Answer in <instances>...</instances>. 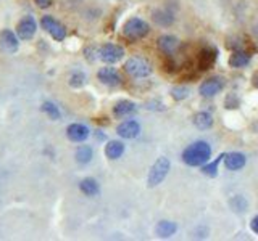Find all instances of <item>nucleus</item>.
<instances>
[{"label":"nucleus","instance_id":"obj_1","mask_svg":"<svg viewBox=\"0 0 258 241\" xmlns=\"http://www.w3.org/2000/svg\"><path fill=\"white\" fill-rule=\"evenodd\" d=\"M211 156V148L207 142H195L192 145H189L187 148L183 151V161L186 162L187 166H203L207 164L208 159Z\"/></svg>","mask_w":258,"mask_h":241},{"label":"nucleus","instance_id":"obj_2","mask_svg":"<svg viewBox=\"0 0 258 241\" xmlns=\"http://www.w3.org/2000/svg\"><path fill=\"white\" fill-rule=\"evenodd\" d=\"M149 33L150 26L141 18H129L123 26V34L129 41H139V39L149 36Z\"/></svg>","mask_w":258,"mask_h":241},{"label":"nucleus","instance_id":"obj_3","mask_svg":"<svg viewBox=\"0 0 258 241\" xmlns=\"http://www.w3.org/2000/svg\"><path fill=\"white\" fill-rule=\"evenodd\" d=\"M170 167H171L170 159L165 158V156L158 158L154 162V166L150 167V172H149V177H147V185L150 186V188L160 185L165 180V177L168 175V172H170Z\"/></svg>","mask_w":258,"mask_h":241},{"label":"nucleus","instance_id":"obj_4","mask_svg":"<svg viewBox=\"0 0 258 241\" xmlns=\"http://www.w3.org/2000/svg\"><path fill=\"white\" fill-rule=\"evenodd\" d=\"M124 69L126 73L131 76V77H136V79H142V77H149L152 74V65L149 63L147 60L144 58H129L124 65Z\"/></svg>","mask_w":258,"mask_h":241},{"label":"nucleus","instance_id":"obj_5","mask_svg":"<svg viewBox=\"0 0 258 241\" xmlns=\"http://www.w3.org/2000/svg\"><path fill=\"white\" fill-rule=\"evenodd\" d=\"M41 25H42V28L47 31V33L55 39L57 42H62V41H65V37H66V29H65V26L62 25V23L60 21H57L54 17H44L42 18V21H41Z\"/></svg>","mask_w":258,"mask_h":241},{"label":"nucleus","instance_id":"obj_6","mask_svg":"<svg viewBox=\"0 0 258 241\" xmlns=\"http://www.w3.org/2000/svg\"><path fill=\"white\" fill-rule=\"evenodd\" d=\"M98 55H100V60H103L105 63L113 65V63H118V61L124 57V49L115 44H105L103 47H100V50H98Z\"/></svg>","mask_w":258,"mask_h":241},{"label":"nucleus","instance_id":"obj_7","mask_svg":"<svg viewBox=\"0 0 258 241\" xmlns=\"http://www.w3.org/2000/svg\"><path fill=\"white\" fill-rule=\"evenodd\" d=\"M223 87H224V79H223V77H210V79L202 82L199 92H200L202 97L210 98V97L218 95V93L223 90Z\"/></svg>","mask_w":258,"mask_h":241},{"label":"nucleus","instance_id":"obj_8","mask_svg":"<svg viewBox=\"0 0 258 241\" xmlns=\"http://www.w3.org/2000/svg\"><path fill=\"white\" fill-rule=\"evenodd\" d=\"M36 31H37V23L33 17H25L23 20H20L18 26H17V33L23 41H29V39H33Z\"/></svg>","mask_w":258,"mask_h":241},{"label":"nucleus","instance_id":"obj_9","mask_svg":"<svg viewBox=\"0 0 258 241\" xmlns=\"http://www.w3.org/2000/svg\"><path fill=\"white\" fill-rule=\"evenodd\" d=\"M89 134H90L89 129L84 126V124H79V122H74V124H71V126H68V129H66L68 138L74 143L86 142V140L89 138Z\"/></svg>","mask_w":258,"mask_h":241},{"label":"nucleus","instance_id":"obj_10","mask_svg":"<svg viewBox=\"0 0 258 241\" xmlns=\"http://www.w3.org/2000/svg\"><path fill=\"white\" fill-rule=\"evenodd\" d=\"M158 45V50L163 52L165 55H174L176 50L179 49V39L176 36H171V34H165L157 41Z\"/></svg>","mask_w":258,"mask_h":241},{"label":"nucleus","instance_id":"obj_11","mask_svg":"<svg viewBox=\"0 0 258 241\" xmlns=\"http://www.w3.org/2000/svg\"><path fill=\"white\" fill-rule=\"evenodd\" d=\"M118 135L121 138H126V140H133L136 137H139L141 134V126H139V122L138 121H133V119H129V121H124V122H121L118 129Z\"/></svg>","mask_w":258,"mask_h":241},{"label":"nucleus","instance_id":"obj_12","mask_svg":"<svg viewBox=\"0 0 258 241\" xmlns=\"http://www.w3.org/2000/svg\"><path fill=\"white\" fill-rule=\"evenodd\" d=\"M0 47H2V49L5 52H9V53L17 52L18 47H20L17 34H15L13 31H10V29H4L2 33H0Z\"/></svg>","mask_w":258,"mask_h":241},{"label":"nucleus","instance_id":"obj_13","mask_svg":"<svg viewBox=\"0 0 258 241\" xmlns=\"http://www.w3.org/2000/svg\"><path fill=\"white\" fill-rule=\"evenodd\" d=\"M97 77H98V81H100L102 84L110 85V87H116V85L121 84V77H119L116 69H113V68H102V69H98Z\"/></svg>","mask_w":258,"mask_h":241},{"label":"nucleus","instance_id":"obj_14","mask_svg":"<svg viewBox=\"0 0 258 241\" xmlns=\"http://www.w3.org/2000/svg\"><path fill=\"white\" fill-rule=\"evenodd\" d=\"M245 154L244 153H229L224 158V166L229 170H240L245 166Z\"/></svg>","mask_w":258,"mask_h":241},{"label":"nucleus","instance_id":"obj_15","mask_svg":"<svg viewBox=\"0 0 258 241\" xmlns=\"http://www.w3.org/2000/svg\"><path fill=\"white\" fill-rule=\"evenodd\" d=\"M124 153V145L118 142V140H111L105 146V156L108 159H119Z\"/></svg>","mask_w":258,"mask_h":241},{"label":"nucleus","instance_id":"obj_16","mask_svg":"<svg viewBox=\"0 0 258 241\" xmlns=\"http://www.w3.org/2000/svg\"><path fill=\"white\" fill-rule=\"evenodd\" d=\"M194 126L200 130H207L213 126V116L207 111H200L194 116Z\"/></svg>","mask_w":258,"mask_h":241},{"label":"nucleus","instance_id":"obj_17","mask_svg":"<svg viewBox=\"0 0 258 241\" xmlns=\"http://www.w3.org/2000/svg\"><path fill=\"white\" fill-rule=\"evenodd\" d=\"M136 111V105L133 102H127V100H121L115 105L113 108V114L116 116V118H124V116H129Z\"/></svg>","mask_w":258,"mask_h":241},{"label":"nucleus","instance_id":"obj_18","mask_svg":"<svg viewBox=\"0 0 258 241\" xmlns=\"http://www.w3.org/2000/svg\"><path fill=\"white\" fill-rule=\"evenodd\" d=\"M155 230H157V235L158 236H162V238H171L174 233H176L178 227H176V223H173L170 220H162V222H158Z\"/></svg>","mask_w":258,"mask_h":241},{"label":"nucleus","instance_id":"obj_19","mask_svg":"<svg viewBox=\"0 0 258 241\" xmlns=\"http://www.w3.org/2000/svg\"><path fill=\"white\" fill-rule=\"evenodd\" d=\"M250 61V55L247 52H242V50H237L234 52L232 55L229 57V66L231 68H244L248 65Z\"/></svg>","mask_w":258,"mask_h":241},{"label":"nucleus","instance_id":"obj_20","mask_svg":"<svg viewBox=\"0 0 258 241\" xmlns=\"http://www.w3.org/2000/svg\"><path fill=\"white\" fill-rule=\"evenodd\" d=\"M79 190L84 193L86 196H97L100 193V188H98V183L94 180V178H84L79 183Z\"/></svg>","mask_w":258,"mask_h":241},{"label":"nucleus","instance_id":"obj_21","mask_svg":"<svg viewBox=\"0 0 258 241\" xmlns=\"http://www.w3.org/2000/svg\"><path fill=\"white\" fill-rule=\"evenodd\" d=\"M154 20H155L157 25H160V26H170V25H173L174 17H173V13L168 10H158L154 13Z\"/></svg>","mask_w":258,"mask_h":241},{"label":"nucleus","instance_id":"obj_22","mask_svg":"<svg viewBox=\"0 0 258 241\" xmlns=\"http://www.w3.org/2000/svg\"><path fill=\"white\" fill-rule=\"evenodd\" d=\"M92 156H94V151L90 146L82 145L76 150V159H78V162H81V164H87V162H90Z\"/></svg>","mask_w":258,"mask_h":241},{"label":"nucleus","instance_id":"obj_23","mask_svg":"<svg viewBox=\"0 0 258 241\" xmlns=\"http://www.w3.org/2000/svg\"><path fill=\"white\" fill-rule=\"evenodd\" d=\"M224 158H226V154H219V156L213 162H210V164H203L202 166V172L207 175V177H216V174H218V164Z\"/></svg>","mask_w":258,"mask_h":241},{"label":"nucleus","instance_id":"obj_24","mask_svg":"<svg viewBox=\"0 0 258 241\" xmlns=\"http://www.w3.org/2000/svg\"><path fill=\"white\" fill-rule=\"evenodd\" d=\"M215 61V55L211 53L208 49H205L200 55H199V65H200V69H207L210 68V65Z\"/></svg>","mask_w":258,"mask_h":241},{"label":"nucleus","instance_id":"obj_25","mask_svg":"<svg viewBox=\"0 0 258 241\" xmlns=\"http://www.w3.org/2000/svg\"><path fill=\"white\" fill-rule=\"evenodd\" d=\"M42 111H44L45 114H47L50 119H54V121L60 119V110H58V106H57L55 103L45 102V103L42 105Z\"/></svg>","mask_w":258,"mask_h":241},{"label":"nucleus","instance_id":"obj_26","mask_svg":"<svg viewBox=\"0 0 258 241\" xmlns=\"http://www.w3.org/2000/svg\"><path fill=\"white\" fill-rule=\"evenodd\" d=\"M84 82H86V76L82 74L81 71L73 73V74L70 76V85H71V87H74V89L82 87V85H84Z\"/></svg>","mask_w":258,"mask_h":241},{"label":"nucleus","instance_id":"obj_27","mask_svg":"<svg viewBox=\"0 0 258 241\" xmlns=\"http://www.w3.org/2000/svg\"><path fill=\"white\" fill-rule=\"evenodd\" d=\"M189 90L187 87H183V85H181V87H173L171 89V97L174 98V100H178V102H181V100H184V98H187L189 97Z\"/></svg>","mask_w":258,"mask_h":241},{"label":"nucleus","instance_id":"obj_28","mask_svg":"<svg viewBox=\"0 0 258 241\" xmlns=\"http://www.w3.org/2000/svg\"><path fill=\"white\" fill-rule=\"evenodd\" d=\"M34 2L37 4V7H41V9H49L52 5V0H34Z\"/></svg>","mask_w":258,"mask_h":241},{"label":"nucleus","instance_id":"obj_29","mask_svg":"<svg viewBox=\"0 0 258 241\" xmlns=\"http://www.w3.org/2000/svg\"><path fill=\"white\" fill-rule=\"evenodd\" d=\"M250 225H252V230L258 235V215L253 217V220H252V223H250Z\"/></svg>","mask_w":258,"mask_h":241},{"label":"nucleus","instance_id":"obj_30","mask_svg":"<svg viewBox=\"0 0 258 241\" xmlns=\"http://www.w3.org/2000/svg\"><path fill=\"white\" fill-rule=\"evenodd\" d=\"M253 33H255V36H258V21L255 23V26H253Z\"/></svg>","mask_w":258,"mask_h":241}]
</instances>
